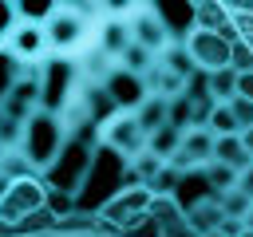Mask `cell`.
Masks as SVG:
<instances>
[{
  "label": "cell",
  "mask_w": 253,
  "mask_h": 237,
  "mask_svg": "<svg viewBox=\"0 0 253 237\" xmlns=\"http://www.w3.org/2000/svg\"><path fill=\"white\" fill-rule=\"evenodd\" d=\"M134 118H138V126L146 130V138L150 134H158L166 122H170V99H162V95H150L138 111H134Z\"/></svg>",
  "instance_id": "14"
},
{
  "label": "cell",
  "mask_w": 253,
  "mask_h": 237,
  "mask_svg": "<svg viewBox=\"0 0 253 237\" xmlns=\"http://www.w3.org/2000/svg\"><path fill=\"white\" fill-rule=\"evenodd\" d=\"M221 12H225V20H237V24H233V28H237V40L253 51V4H233V0H225Z\"/></svg>",
  "instance_id": "18"
},
{
  "label": "cell",
  "mask_w": 253,
  "mask_h": 237,
  "mask_svg": "<svg viewBox=\"0 0 253 237\" xmlns=\"http://www.w3.org/2000/svg\"><path fill=\"white\" fill-rule=\"evenodd\" d=\"M150 201H154V194H150L146 186H138V190H119V194L99 209V221H107V225L119 229V233H138V225L150 221Z\"/></svg>",
  "instance_id": "4"
},
{
  "label": "cell",
  "mask_w": 253,
  "mask_h": 237,
  "mask_svg": "<svg viewBox=\"0 0 253 237\" xmlns=\"http://www.w3.org/2000/svg\"><path fill=\"white\" fill-rule=\"evenodd\" d=\"M221 221H225V213L217 209V201H202V205L186 209V229H190L194 237H210V233H221Z\"/></svg>",
  "instance_id": "13"
},
{
  "label": "cell",
  "mask_w": 253,
  "mask_h": 237,
  "mask_svg": "<svg viewBox=\"0 0 253 237\" xmlns=\"http://www.w3.org/2000/svg\"><path fill=\"white\" fill-rule=\"evenodd\" d=\"M182 134H186V130H178V126H170V122H166V126H162L158 134H150L146 150H150V154H158L162 162H170V158H174V154L182 150Z\"/></svg>",
  "instance_id": "17"
},
{
  "label": "cell",
  "mask_w": 253,
  "mask_h": 237,
  "mask_svg": "<svg viewBox=\"0 0 253 237\" xmlns=\"http://www.w3.org/2000/svg\"><path fill=\"white\" fill-rule=\"evenodd\" d=\"M202 174H206V182H210V190H213V194H225V190H233V186H237V174H233L229 166H221V162L202 166Z\"/></svg>",
  "instance_id": "22"
},
{
  "label": "cell",
  "mask_w": 253,
  "mask_h": 237,
  "mask_svg": "<svg viewBox=\"0 0 253 237\" xmlns=\"http://www.w3.org/2000/svg\"><path fill=\"white\" fill-rule=\"evenodd\" d=\"M237 99H249V103H253V71L237 75Z\"/></svg>",
  "instance_id": "27"
},
{
  "label": "cell",
  "mask_w": 253,
  "mask_h": 237,
  "mask_svg": "<svg viewBox=\"0 0 253 237\" xmlns=\"http://www.w3.org/2000/svg\"><path fill=\"white\" fill-rule=\"evenodd\" d=\"M36 213H47V186L36 174L8 178L0 190V225L4 229H24L36 221Z\"/></svg>",
  "instance_id": "3"
},
{
  "label": "cell",
  "mask_w": 253,
  "mask_h": 237,
  "mask_svg": "<svg viewBox=\"0 0 253 237\" xmlns=\"http://www.w3.org/2000/svg\"><path fill=\"white\" fill-rule=\"evenodd\" d=\"M126 20H130V40H134L138 47H146L150 55H162V51L174 43V36H170V28L162 24V16L154 12V4H130Z\"/></svg>",
  "instance_id": "8"
},
{
  "label": "cell",
  "mask_w": 253,
  "mask_h": 237,
  "mask_svg": "<svg viewBox=\"0 0 253 237\" xmlns=\"http://www.w3.org/2000/svg\"><path fill=\"white\" fill-rule=\"evenodd\" d=\"M75 71H79V83L83 87H107V79L119 71V59L99 51V47H87L79 59H75Z\"/></svg>",
  "instance_id": "11"
},
{
  "label": "cell",
  "mask_w": 253,
  "mask_h": 237,
  "mask_svg": "<svg viewBox=\"0 0 253 237\" xmlns=\"http://www.w3.org/2000/svg\"><path fill=\"white\" fill-rule=\"evenodd\" d=\"M67 130H63V122H59V115H51V111H36L28 122H24V130H20V158H24V166H28V174H36V178H43L55 162H59V154L67 150Z\"/></svg>",
  "instance_id": "1"
},
{
  "label": "cell",
  "mask_w": 253,
  "mask_h": 237,
  "mask_svg": "<svg viewBox=\"0 0 253 237\" xmlns=\"http://www.w3.org/2000/svg\"><path fill=\"white\" fill-rule=\"evenodd\" d=\"M241 237H253V233H249V229H245V233H241Z\"/></svg>",
  "instance_id": "30"
},
{
  "label": "cell",
  "mask_w": 253,
  "mask_h": 237,
  "mask_svg": "<svg viewBox=\"0 0 253 237\" xmlns=\"http://www.w3.org/2000/svg\"><path fill=\"white\" fill-rule=\"evenodd\" d=\"M103 91L111 95V103H115L119 111H130V115H134V111H138V107L150 99L146 79H142V75H130V71H123V67H119V71L107 79V87H103Z\"/></svg>",
  "instance_id": "10"
},
{
  "label": "cell",
  "mask_w": 253,
  "mask_h": 237,
  "mask_svg": "<svg viewBox=\"0 0 253 237\" xmlns=\"http://www.w3.org/2000/svg\"><path fill=\"white\" fill-rule=\"evenodd\" d=\"M4 51L20 63V67H43L51 59V43H47V28L40 24H20L12 20L4 32Z\"/></svg>",
  "instance_id": "5"
},
{
  "label": "cell",
  "mask_w": 253,
  "mask_h": 237,
  "mask_svg": "<svg viewBox=\"0 0 253 237\" xmlns=\"http://www.w3.org/2000/svg\"><path fill=\"white\" fill-rule=\"evenodd\" d=\"M213 162H221V166H229L233 174H241V170H249V166H253V154L245 150V142H241V134H233V138H217V150H213Z\"/></svg>",
  "instance_id": "15"
},
{
  "label": "cell",
  "mask_w": 253,
  "mask_h": 237,
  "mask_svg": "<svg viewBox=\"0 0 253 237\" xmlns=\"http://www.w3.org/2000/svg\"><path fill=\"white\" fill-rule=\"evenodd\" d=\"M237 190H241V194H245V198H249V201H253V166H249V170H241V174H237Z\"/></svg>",
  "instance_id": "28"
},
{
  "label": "cell",
  "mask_w": 253,
  "mask_h": 237,
  "mask_svg": "<svg viewBox=\"0 0 253 237\" xmlns=\"http://www.w3.org/2000/svg\"><path fill=\"white\" fill-rule=\"evenodd\" d=\"M206 87H210V99L213 103H233L237 99V71L233 67H221V71L206 75Z\"/></svg>",
  "instance_id": "16"
},
{
  "label": "cell",
  "mask_w": 253,
  "mask_h": 237,
  "mask_svg": "<svg viewBox=\"0 0 253 237\" xmlns=\"http://www.w3.org/2000/svg\"><path fill=\"white\" fill-rule=\"evenodd\" d=\"M130 166H134V174H138V182H142V186H150V182H154V178L162 174V166H166V162H162L158 154H150V150H142L138 158H130Z\"/></svg>",
  "instance_id": "23"
},
{
  "label": "cell",
  "mask_w": 253,
  "mask_h": 237,
  "mask_svg": "<svg viewBox=\"0 0 253 237\" xmlns=\"http://www.w3.org/2000/svg\"><path fill=\"white\" fill-rule=\"evenodd\" d=\"M95 138L107 146V150H115L119 158H138L142 150H146V130L138 126V118L130 115V111H115L107 122H99V130H95Z\"/></svg>",
  "instance_id": "6"
},
{
  "label": "cell",
  "mask_w": 253,
  "mask_h": 237,
  "mask_svg": "<svg viewBox=\"0 0 253 237\" xmlns=\"http://www.w3.org/2000/svg\"><path fill=\"white\" fill-rule=\"evenodd\" d=\"M174 201H178V209L186 213V209H194V205H202V201H217V194L210 190V182H206L202 170H190V174H182V182H178V190H174Z\"/></svg>",
  "instance_id": "12"
},
{
  "label": "cell",
  "mask_w": 253,
  "mask_h": 237,
  "mask_svg": "<svg viewBox=\"0 0 253 237\" xmlns=\"http://www.w3.org/2000/svg\"><path fill=\"white\" fill-rule=\"evenodd\" d=\"M217 209H221L225 217H241V221H245V217L253 213V201H249V198H245V194H241V190L233 186V190L217 194Z\"/></svg>",
  "instance_id": "21"
},
{
  "label": "cell",
  "mask_w": 253,
  "mask_h": 237,
  "mask_svg": "<svg viewBox=\"0 0 253 237\" xmlns=\"http://www.w3.org/2000/svg\"><path fill=\"white\" fill-rule=\"evenodd\" d=\"M150 221H158V229L166 233V229L186 225V213L178 209V201H174V198H154V201H150Z\"/></svg>",
  "instance_id": "19"
},
{
  "label": "cell",
  "mask_w": 253,
  "mask_h": 237,
  "mask_svg": "<svg viewBox=\"0 0 253 237\" xmlns=\"http://www.w3.org/2000/svg\"><path fill=\"white\" fill-rule=\"evenodd\" d=\"M186 51H190V59H194L198 71L213 75V71L229 67V59H233V40H225L221 32H210V28H194V32L186 36Z\"/></svg>",
  "instance_id": "7"
},
{
  "label": "cell",
  "mask_w": 253,
  "mask_h": 237,
  "mask_svg": "<svg viewBox=\"0 0 253 237\" xmlns=\"http://www.w3.org/2000/svg\"><path fill=\"white\" fill-rule=\"evenodd\" d=\"M206 126H210L217 138H233V134H241V126H237V118H233L229 103H213V111H210Z\"/></svg>",
  "instance_id": "20"
},
{
  "label": "cell",
  "mask_w": 253,
  "mask_h": 237,
  "mask_svg": "<svg viewBox=\"0 0 253 237\" xmlns=\"http://www.w3.org/2000/svg\"><path fill=\"white\" fill-rule=\"evenodd\" d=\"M241 233H245V221L241 217H225L221 221V237H241Z\"/></svg>",
  "instance_id": "26"
},
{
  "label": "cell",
  "mask_w": 253,
  "mask_h": 237,
  "mask_svg": "<svg viewBox=\"0 0 253 237\" xmlns=\"http://www.w3.org/2000/svg\"><path fill=\"white\" fill-rule=\"evenodd\" d=\"M229 67L237 71V75H245V71H253V51L241 43V40H233V59H229Z\"/></svg>",
  "instance_id": "24"
},
{
  "label": "cell",
  "mask_w": 253,
  "mask_h": 237,
  "mask_svg": "<svg viewBox=\"0 0 253 237\" xmlns=\"http://www.w3.org/2000/svg\"><path fill=\"white\" fill-rule=\"evenodd\" d=\"M103 4H59V12L43 24L47 43L55 59H79L87 47H95V20Z\"/></svg>",
  "instance_id": "2"
},
{
  "label": "cell",
  "mask_w": 253,
  "mask_h": 237,
  "mask_svg": "<svg viewBox=\"0 0 253 237\" xmlns=\"http://www.w3.org/2000/svg\"><path fill=\"white\" fill-rule=\"evenodd\" d=\"M229 111H233V118H237V126H241V134H245V130L253 126V103H249V99H233Z\"/></svg>",
  "instance_id": "25"
},
{
  "label": "cell",
  "mask_w": 253,
  "mask_h": 237,
  "mask_svg": "<svg viewBox=\"0 0 253 237\" xmlns=\"http://www.w3.org/2000/svg\"><path fill=\"white\" fill-rule=\"evenodd\" d=\"M213 150H217V134H213L210 126H190V130L182 134V150L170 158V166H178L182 174L202 170V166L213 162Z\"/></svg>",
  "instance_id": "9"
},
{
  "label": "cell",
  "mask_w": 253,
  "mask_h": 237,
  "mask_svg": "<svg viewBox=\"0 0 253 237\" xmlns=\"http://www.w3.org/2000/svg\"><path fill=\"white\" fill-rule=\"evenodd\" d=\"M241 142H245V150H249V154H253V126H249V130H245V134H241Z\"/></svg>",
  "instance_id": "29"
},
{
  "label": "cell",
  "mask_w": 253,
  "mask_h": 237,
  "mask_svg": "<svg viewBox=\"0 0 253 237\" xmlns=\"http://www.w3.org/2000/svg\"><path fill=\"white\" fill-rule=\"evenodd\" d=\"M210 237H221V233H210Z\"/></svg>",
  "instance_id": "31"
}]
</instances>
